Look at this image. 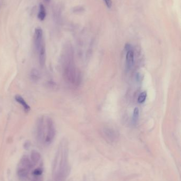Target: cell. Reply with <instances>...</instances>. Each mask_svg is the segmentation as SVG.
<instances>
[{"mask_svg": "<svg viewBox=\"0 0 181 181\" xmlns=\"http://www.w3.org/2000/svg\"><path fill=\"white\" fill-rule=\"evenodd\" d=\"M61 65L65 81L72 86H78L82 81V76L74 63L73 50L70 44L67 43L63 47Z\"/></svg>", "mask_w": 181, "mask_h": 181, "instance_id": "obj_1", "label": "cell"}, {"mask_svg": "<svg viewBox=\"0 0 181 181\" xmlns=\"http://www.w3.org/2000/svg\"><path fill=\"white\" fill-rule=\"evenodd\" d=\"M139 116V110L138 107H136L133 110V115H132V122L134 124H137L138 122Z\"/></svg>", "mask_w": 181, "mask_h": 181, "instance_id": "obj_15", "label": "cell"}, {"mask_svg": "<svg viewBox=\"0 0 181 181\" xmlns=\"http://www.w3.org/2000/svg\"><path fill=\"white\" fill-rule=\"evenodd\" d=\"M126 50V65L128 69H131L133 67L135 62V53L131 44H126L125 46Z\"/></svg>", "mask_w": 181, "mask_h": 181, "instance_id": "obj_5", "label": "cell"}, {"mask_svg": "<svg viewBox=\"0 0 181 181\" xmlns=\"http://www.w3.org/2000/svg\"><path fill=\"white\" fill-rule=\"evenodd\" d=\"M33 41L36 51L37 52L43 43H45L43 39V30L40 27H37L35 29L33 36Z\"/></svg>", "mask_w": 181, "mask_h": 181, "instance_id": "obj_6", "label": "cell"}, {"mask_svg": "<svg viewBox=\"0 0 181 181\" xmlns=\"http://www.w3.org/2000/svg\"><path fill=\"white\" fill-rule=\"evenodd\" d=\"M46 10L43 4L41 3L39 6V13L38 14V18L41 21H44L46 18Z\"/></svg>", "mask_w": 181, "mask_h": 181, "instance_id": "obj_14", "label": "cell"}, {"mask_svg": "<svg viewBox=\"0 0 181 181\" xmlns=\"http://www.w3.org/2000/svg\"><path fill=\"white\" fill-rule=\"evenodd\" d=\"M30 146V142L29 141H26L24 145V149H28L29 148Z\"/></svg>", "mask_w": 181, "mask_h": 181, "instance_id": "obj_19", "label": "cell"}, {"mask_svg": "<svg viewBox=\"0 0 181 181\" xmlns=\"http://www.w3.org/2000/svg\"><path fill=\"white\" fill-rule=\"evenodd\" d=\"M146 98H147V93L146 92L141 93L138 98V102L139 103H143L146 101Z\"/></svg>", "mask_w": 181, "mask_h": 181, "instance_id": "obj_17", "label": "cell"}, {"mask_svg": "<svg viewBox=\"0 0 181 181\" xmlns=\"http://www.w3.org/2000/svg\"><path fill=\"white\" fill-rule=\"evenodd\" d=\"M46 133V126L44 117L40 116L38 118L36 126V137L37 141L39 143L44 142Z\"/></svg>", "mask_w": 181, "mask_h": 181, "instance_id": "obj_4", "label": "cell"}, {"mask_svg": "<svg viewBox=\"0 0 181 181\" xmlns=\"http://www.w3.org/2000/svg\"><path fill=\"white\" fill-rule=\"evenodd\" d=\"M53 181H65L70 172L68 162V148L66 140L60 144L52 168Z\"/></svg>", "mask_w": 181, "mask_h": 181, "instance_id": "obj_2", "label": "cell"}, {"mask_svg": "<svg viewBox=\"0 0 181 181\" xmlns=\"http://www.w3.org/2000/svg\"><path fill=\"white\" fill-rule=\"evenodd\" d=\"M19 165V167L25 168L26 170L30 171L33 168L35 164L32 162V161H30V159L29 158V157L27 156H24L21 158Z\"/></svg>", "mask_w": 181, "mask_h": 181, "instance_id": "obj_9", "label": "cell"}, {"mask_svg": "<svg viewBox=\"0 0 181 181\" xmlns=\"http://www.w3.org/2000/svg\"><path fill=\"white\" fill-rule=\"evenodd\" d=\"M15 100L18 103H19L21 106H22V107L24 109V111L26 112H28L30 110L31 108L30 107L29 105H28L27 103L26 102V101L24 100V99L22 98L21 95L17 94L15 96Z\"/></svg>", "mask_w": 181, "mask_h": 181, "instance_id": "obj_11", "label": "cell"}, {"mask_svg": "<svg viewBox=\"0 0 181 181\" xmlns=\"http://www.w3.org/2000/svg\"><path fill=\"white\" fill-rule=\"evenodd\" d=\"M45 2H47V3H49L51 1V0H44Z\"/></svg>", "mask_w": 181, "mask_h": 181, "instance_id": "obj_20", "label": "cell"}, {"mask_svg": "<svg viewBox=\"0 0 181 181\" xmlns=\"http://www.w3.org/2000/svg\"><path fill=\"white\" fill-rule=\"evenodd\" d=\"M104 136L105 138L109 141L113 142L115 140H117V133L114 129H112V128H107L104 129L103 131Z\"/></svg>", "mask_w": 181, "mask_h": 181, "instance_id": "obj_7", "label": "cell"}, {"mask_svg": "<svg viewBox=\"0 0 181 181\" xmlns=\"http://www.w3.org/2000/svg\"><path fill=\"white\" fill-rule=\"evenodd\" d=\"M104 1L105 3L106 6L108 9H111L112 6V0H104Z\"/></svg>", "mask_w": 181, "mask_h": 181, "instance_id": "obj_18", "label": "cell"}, {"mask_svg": "<svg viewBox=\"0 0 181 181\" xmlns=\"http://www.w3.org/2000/svg\"><path fill=\"white\" fill-rule=\"evenodd\" d=\"M43 168L42 167H38V168H36L33 172V174L35 177H39L41 176L42 174L43 173Z\"/></svg>", "mask_w": 181, "mask_h": 181, "instance_id": "obj_16", "label": "cell"}, {"mask_svg": "<svg viewBox=\"0 0 181 181\" xmlns=\"http://www.w3.org/2000/svg\"><path fill=\"white\" fill-rule=\"evenodd\" d=\"M46 133L45 137L44 142L45 144L50 145L53 142L56 135V129L53 120L47 116L45 120Z\"/></svg>", "mask_w": 181, "mask_h": 181, "instance_id": "obj_3", "label": "cell"}, {"mask_svg": "<svg viewBox=\"0 0 181 181\" xmlns=\"http://www.w3.org/2000/svg\"><path fill=\"white\" fill-rule=\"evenodd\" d=\"M0 9H1V6H0Z\"/></svg>", "mask_w": 181, "mask_h": 181, "instance_id": "obj_21", "label": "cell"}, {"mask_svg": "<svg viewBox=\"0 0 181 181\" xmlns=\"http://www.w3.org/2000/svg\"></svg>", "mask_w": 181, "mask_h": 181, "instance_id": "obj_22", "label": "cell"}, {"mask_svg": "<svg viewBox=\"0 0 181 181\" xmlns=\"http://www.w3.org/2000/svg\"><path fill=\"white\" fill-rule=\"evenodd\" d=\"M30 158L32 162L35 164L39 162V161L41 160V155L39 152H37L36 150H33L31 153L30 155Z\"/></svg>", "mask_w": 181, "mask_h": 181, "instance_id": "obj_13", "label": "cell"}, {"mask_svg": "<svg viewBox=\"0 0 181 181\" xmlns=\"http://www.w3.org/2000/svg\"><path fill=\"white\" fill-rule=\"evenodd\" d=\"M38 56L39 65L43 67L45 65L46 60V46L45 43H43L38 50L37 52Z\"/></svg>", "mask_w": 181, "mask_h": 181, "instance_id": "obj_8", "label": "cell"}, {"mask_svg": "<svg viewBox=\"0 0 181 181\" xmlns=\"http://www.w3.org/2000/svg\"><path fill=\"white\" fill-rule=\"evenodd\" d=\"M30 76V78L33 81L37 82L39 81L41 79V73L37 69L33 68L31 70Z\"/></svg>", "mask_w": 181, "mask_h": 181, "instance_id": "obj_12", "label": "cell"}, {"mask_svg": "<svg viewBox=\"0 0 181 181\" xmlns=\"http://www.w3.org/2000/svg\"><path fill=\"white\" fill-rule=\"evenodd\" d=\"M29 170L19 167L17 170V176L21 181H25L29 177Z\"/></svg>", "mask_w": 181, "mask_h": 181, "instance_id": "obj_10", "label": "cell"}]
</instances>
